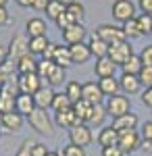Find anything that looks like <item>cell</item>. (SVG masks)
I'll return each instance as SVG.
<instances>
[{
  "label": "cell",
  "instance_id": "14",
  "mask_svg": "<svg viewBox=\"0 0 152 156\" xmlns=\"http://www.w3.org/2000/svg\"><path fill=\"white\" fill-rule=\"evenodd\" d=\"M110 127H113V129H117L119 133L131 131V129H136V127H138V117H136L133 112H127V115H123V117L113 119V125H110Z\"/></svg>",
  "mask_w": 152,
  "mask_h": 156
},
{
  "label": "cell",
  "instance_id": "27",
  "mask_svg": "<svg viewBox=\"0 0 152 156\" xmlns=\"http://www.w3.org/2000/svg\"><path fill=\"white\" fill-rule=\"evenodd\" d=\"M73 110L77 112V117L81 123H90V117H92V110H94V104L85 102V100H77L73 104Z\"/></svg>",
  "mask_w": 152,
  "mask_h": 156
},
{
  "label": "cell",
  "instance_id": "19",
  "mask_svg": "<svg viewBox=\"0 0 152 156\" xmlns=\"http://www.w3.org/2000/svg\"><path fill=\"white\" fill-rule=\"evenodd\" d=\"M119 85H121V90H123L125 94H138V92H140V87H142L138 75H127V73H123V75H121Z\"/></svg>",
  "mask_w": 152,
  "mask_h": 156
},
{
  "label": "cell",
  "instance_id": "10",
  "mask_svg": "<svg viewBox=\"0 0 152 156\" xmlns=\"http://www.w3.org/2000/svg\"><path fill=\"white\" fill-rule=\"evenodd\" d=\"M102 98H104V94H102L100 85L96 81H88V83L81 85V100H85V102H90V104L96 106V104L102 102Z\"/></svg>",
  "mask_w": 152,
  "mask_h": 156
},
{
  "label": "cell",
  "instance_id": "55",
  "mask_svg": "<svg viewBox=\"0 0 152 156\" xmlns=\"http://www.w3.org/2000/svg\"><path fill=\"white\" fill-rule=\"evenodd\" d=\"M59 2H60V4H65V6H69L71 2H75V0H59Z\"/></svg>",
  "mask_w": 152,
  "mask_h": 156
},
{
  "label": "cell",
  "instance_id": "31",
  "mask_svg": "<svg viewBox=\"0 0 152 156\" xmlns=\"http://www.w3.org/2000/svg\"><path fill=\"white\" fill-rule=\"evenodd\" d=\"M73 106V102H71V98L67 94H54V100H52V110L54 112H63V110H67V108Z\"/></svg>",
  "mask_w": 152,
  "mask_h": 156
},
{
  "label": "cell",
  "instance_id": "42",
  "mask_svg": "<svg viewBox=\"0 0 152 156\" xmlns=\"http://www.w3.org/2000/svg\"><path fill=\"white\" fill-rule=\"evenodd\" d=\"M140 58H142V65L152 67V46H144V50L140 52Z\"/></svg>",
  "mask_w": 152,
  "mask_h": 156
},
{
  "label": "cell",
  "instance_id": "49",
  "mask_svg": "<svg viewBox=\"0 0 152 156\" xmlns=\"http://www.w3.org/2000/svg\"><path fill=\"white\" fill-rule=\"evenodd\" d=\"M142 102H144L146 106L152 108V87H146V90H144V94H142Z\"/></svg>",
  "mask_w": 152,
  "mask_h": 156
},
{
  "label": "cell",
  "instance_id": "53",
  "mask_svg": "<svg viewBox=\"0 0 152 156\" xmlns=\"http://www.w3.org/2000/svg\"><path fill=\"white\" fill-rule=\"evenodd\" d=\"M6 60H9V48L0 46V65H2V62H6Z\"/></svg>",
  "mask_w": 152,
  "mask_h": 156
},
{
  "label": "cell",
  "instance_id": "8",
  "mask_svg": "<svg viewBox=\"0 0 152 156\" xmlns=\"http://www.w3.org/2000/svg\"><path fill=\"white\" fill-rule=\"evenodd\" d=\"M113 17L117 21H121V23L133 19L136 17V4L131 0H115V4H113Z\"/></svg>",
  "mask_w": 152,
  "mask_h": 156
},
{
  "label": "cell",
  "instance_id": "3",
  "mask_svg": "<svg viewBox=\"0 0 152 156\" xmlns=\"http://www.w3.org/2000/svg\"><path fill=\"white\" fill-rule=\"evenodd\" d=\"M25 54H29V40L23 34H15L11 40V46H9V60L17 62Z\"/></svg>",
  "mask_w": 152,
  "mask_h": 156
},
{
  "label": "cell",
  "instance_id": "56",
  "mask_svg": "<svg viewBox=\"0 0 152 156\" xmlns=\"http://www.w3.org/2000/svg\"><path fill=\"white\" fill-rule=\"evenodd\" d=\"M46 156H60V154H59V152H48Z\"/></svg>",
  "mask_w": 152,
  "mask_h": 156
},
{
  "label": "cell",
  "instance_id": "39",
  "mask_svg": "<svg viewBox=\"0 0 152 156\" xmlns=\"http://www.w3.org/2000/svg\"><path fill=\"white\" fill-rule=\"evenodd\" d=\"M106 117V106L102 104H96L92 110V117H90V125H102V121Z\"/></svg>",
  "mask_w": 152,
  "mask_h": 156
},
{
  "label": "cell",
  "instance_id": "57",
  "mask_svg": "<svg viewBox=\"0 0 152 156\" xmlns=\"http://www.w3.org/2000/svg\"><path fill=\"white\" fill-rule=\"evenodd\" d=\"M6 2H9V0H0V6H6Z\"/></svg>",
  "mask_w": 152,
  "mask_h": 156
},
{
  "label": "cell",
  "instance_id": "38",
  "mask_svg": "<svg viewBox=\"0 0 152 156\" xmlns=\"http://www.w3.org/2000/svg\"><path fill=\"white\" fill-rule=\"evenodd\" d=\"M136 21H138V27H140L142 36H144V34H150V31H152V15L142 12L140 17H136Z\"/></svg>",
  "mask_w": 152,
  "mask_h": 156
},
{
  "label": "cell",
  "instance_id": "43",
  "mask_svg": "<svg viewBox=\"0 0 152 156\" xmlns=\"http://www.w3.org/2000/svg\"><path fill=\"white\" fill-rule=\"evenodd\" d=\"M140 135H142V140H144V142L152 144V121H146V123H144Z\"/></svg>",
  "mask_w": 152,
  "mask_h": 156
},
{
  "label": "cell",
  "instance_id": "29",
  "mask_svg": "<svg viewBox=\"0 0 152 156\" xmlns=\"http://www.w3.org/2000/svg\"><path fill=\"white\" fill-rule=\"evenodd\" d=\"M15 73H17V62H13V60L2 62V65H0V85L6 83V81L17 79V77H15Z\"/></svg>",
  "mask_w": 152,
  "mask_h": 156
},
{
  "label": "cell",
  "instance_id": "4",
  "mask_svg": "<svg viewBox=\"0 0 152 156\" xmlns=\"http://www.w3.org/2000/svg\"><path fill=\"white\" fill-rule=\"evenodd\" d=\"M131 54H133V48L129 46L127 40H123V42H115V44L108 46V58L113 60L115 65H123Z\"/></svg>",
  "mask_w": 152,
  "mask_h": 156
},
{
  "label": "cell",
  "instance_id": "51",
  "mask_svg": "<svg viewBox=\"0 0 152 156\" xmlns=\"http://www.w3.org/2000/svg\"><path fill=\"white\" fill-rule=\"evenodd\" d=\"M9 21H11V17H9V12H6V6H0V27L6 25Z\"/></svg>",
  "mask_w": 152,
  "mask_h": 156
},
{
  "label": "cell",
  "instance_id": "33",
  "mask_svg": "<svg viewBox=\"0 0 152 156\" xmlns=\"http://www.w3.org/2000/svg\"><path fill=\"white\" fill-rule=\"evenodd\" d=\"M54 67H56V62H54V60H44V58L38 60V75H40V79H42V81H46L48 75L52 73Z\"/></svg>",
  "mask_w": 152,
  "mask_h": 156
},
{
  "label": "cell",
  "instance_id": "26",
  "mask_svg": "<svg viewBox=\"0 0 152 156\" xmlns=\"http://www.w3.org/2000/svg\"><path fill=\"white\" fill-rule=\"evenodd\" d=\"M98 85H100V90H102V94L104 96H115V94H119V90H121V85H119V79H115V77H102L100 81H98Z\"/></svg>",
  "mask_w": 152,
  "mask_h": 156
},
{
  "label": "cell",
  "instance_id": "22",
  "mask_svg": "<svg viewBox=\"0 0 152 156\" xmlns=\"http://www.w3.org/2000/svg\"><path fill=\"white\" fill-rule=\"evenodd\" d=\"M98 144L106 148V146H119V131L113 127H104L98 133Z\"/></svg>",
  "mask_w": 152,
  "mask_h": 156
},
{
  "label": "cell",
  "instance_id": "54",
  "mask_svg": "<svg viewBox=\"0 0 152 156\" xmlns=\"http://www.w3.org/2000/svg\"><path fill=\"white\" fill-rule=\"evenodd\" d=\"M19 6H34V0H17Z\"/></svg>",
  "mask_w": 152,
  "mask_h": 156
},
{
  "label": "cell",
  "instance_id": "16",
  "mask_svg": "<svg viewBox=\"0 0 152 156\" xmlns=\"http://www.w3.org/2000/svg\"><path fill=\"white\" fill-rule=\"evenodd\" d=\"M15 110L23 117H29L31 112L35 110V102H34V96L29 94H19L15 98Z\"/></svg>",
  "mask_w": 152,
  "mask_h": 156
},
{
  "label": "cell",
  "instance_id": "25",
  "mask_svg": "<svg viewBox=\"0 0 152 156\" xmlns=\"http://www.w3.org/2000/svg\"><path fill=\"white\" fill-rule=\"evenodd\" d=\"M65 12L69 15V19H71V23H81L83 21V17H85V6H83L81 2H71L69 6H65Z\"/></svg>",
  "mask_w": 152,
  "mask_h": 156
},
{
  "label": "cell",
  "instance_id": "32",
  "mask_svg": "<svg viewBox=\"0 0 152 156\" xmlns=\"http://www.w3.org/2000/svg\"><path fill=\"white\" fill-rule=\"evenodd\" d=\"M13 110H15V96H11V94H6V92L0 90V115L13 112Z\"/></svg>",
  "mask_w": 152,
  "mask_h": 156
},
{
  "label": "cell",
  "instance_id": "35",
  "mask_svg": "<svg viewBox=\"0 0 152 156\" xmlns=\"http://www.w3.org/2000/svg\"><path fill=\"white\" fill-rule=\"evenodd\" d=\"M65 12V4H60L59 0H50L48 2V6H46V15L50 17V19H59V15H63Z\"/></svg>",
  "mask_w": 152,
  "mask_h": 156
},
{
  "label": "cell",
  "instance_id": "52",
  "mask_svg": "<svg viewBox=\"0 0 152 156\" xmlns=\"http://www.w3.org/2000/svg\"><path fill=\"white\" fill-rule=\"evenodd\" d=\"M48 2H50V0H34V9H38V11H46Z\"/></svg>",
  "mask_w": 152,
  "mask_h": 156
},
{
  "label": "cell",
  "instance_id": "30",
  "mask_svg": "<svg viewBox=\"0 0 152 156\" xmlns=\"http://www.w3.org/2000/svg\"><path fill=\"white\" fill-rule=\"evenodd\" d=\"M50 46V40H48V36H42V37H29V52L31 54H42L44 50Z\"/></svg>",
  "mask_w": 152,
  "mask_h": 156
},
{
  "label": "cell",
  "instance_id": "15",
  "mask_svg": "<svg viewBox=\"0 0 152 156\" xmlns=\"http://www.w3.org/2000/svg\"><path fill=\"white\" fill-rule=\"evenodd\" d=\"M83 37H85V29H83L81 23H73L71 27H67V29L63 31V40H65L69 46L83 42Z\"/></svg>",
  "mask_w": 152,
  "mask_h": 156
},
{
  "label": "cell",
  "instance_id": "41",
  "mask_svg": "<svg viewBox=\"0 0 152 156\" xmlns=\"http://www.w3.org/2000/svg\"><path fill=\"white\" fill-rule=\"evenodd\" d=\"M138 79H140L142 85H146V87H152V67H142V71L138 73Z\"/></svg>",
  "mask_w": 152,
  "mask_h": 156
},
{
  "label": "cell",
  "instance_id": "59",
  "mask_svg": "<svg viewBox=\"0 0 152 156\" xmlns=\"http://www.w3.org/2000/svg\"><path fill=\"white\" fill-rule=\"evenodd\" d=\"M150 34H152V31H150Z\"/></svg>",
  "mask_w": 152,
  "mask_h": 156
},
{
  "label": "cell",
  "instance_id": "12",
  "mask_svg": "<svg viewBox=\"0 0 152 156\" xmlns=\"http://www.w3.org/2000/svg\"><path fill=\"white\" fill-rule=\"evenodd\" d=\"M54 90L50 87V85H42L38 92L34 94V102H35V108H50L52 106V100H54Z\"/></svg>",
  "mask_w": 152,
  "mask_h": 156
},
{
  "label": "cell",
  "instance_id": "50",
  "mask_svg": "<svg viewBox=\"0 0 152 156\" xmlns=\"http://www.w3.org/2000/svg\"><path fill=\"white\" fill-rule=\"evenodd\" d=\"M140 9L146 15H152V0H140Z\"/></svg>",
  "mask_w": 152,
  "mask_h": 156
},
{
  "label": "cell",
  "instance_id": "47",
  "mask_svg": "<svg viewBox=\"0 0 152 156\" xmlns=\"http://www.w3.org/2000/svg\"><path fill=\"white\" fill-rule=\"evenodd\" d=\"M46 154H48L46 144H40V142H35L34 148H31V156H46Z\"/></svg>",
  "mask_w": 152,
  "mask_h": 156
},
{
  "label": "cell",
  "instance_id": "48",
  "mask_svg": "<svg viewBox=\"0 0 152 156\" xmlns=\"http://www.w3.org/2000/svg\"><path fill=\"white\" fill-rule=\"evenodd\" d=\"M54 50H56V44L50 42V46L42 52V58H44V60H52V58H54Z\"/></svg>",
  "mask_w": 152,
  "mask_h": 156
},
{
  "label": "cell",
  "instance_id": "1",
  "mask_svg": "<svg viewBox=\"0 0 152 156\" xmlns=\"http://www.w3.org/2000/svg\"><path fill=\"white\" fill-rule=\"evenodd\" d=\"M29 119V125L34 127L38 133H52V127H54V123H52V119H50V115H48L44 108H35L34 112L27 117Z\"/></svg>",
  "mask_w": 152,
  "mask_h": 156
},
{
  "label": "cell",
  "instance_id": "28",
  "mask_svg": "<svg viewBox=\"0 0 152 156\" xmlns=\"http://www.w3.org/2000/svg\"><path fill=\"white\" fill-rule=\"evenodd\" d=\"M142 58L140 54H131L123 65H121V69H123V73H127V75H138V73L142 71Z\"/></svg>",
  "mask_w": 152,
  "mask_h": 156
},
{
  "label": "cell",
  "instance_id": "18",
  "mask_svg": "<svg viewBox=\"0 0 152 156\" xmlns=\"http://www.w3.org/2000/svg\"><path fill=\"white\" fill-rule=\"evenodd\" d=\"M94 71L96 75L102 79V77H115V71H117V65L113 62V60L108 58V56H102V58L96 60V67H94Z\"/></svg>",
  "mask_w": 152,
  "mask_h": 156
},
{
  "label": "cell",
  "instance_id": "24",
  "mask_svg": "<svg viewBox=\"0 0 152 156\" xmlns=\"http://www.w3.org/2000/svg\"><path fill=\"white\" fill-rule=\"evenodd\" d=\"M54 62L59 65V67H63V69H67V67H71L73 65V58H71V50L69 46H59L56 44V50H54Z\"/></svg>",
  "mask_w": 152,
  "mask_h": 156
},
{
  "label": "cell",
  "instance_id": "17",
  "mask_svg": "<svg viewBox=\"0 0 152 156\" xmlns=\"http://www.w3.org/2000/svg\"><path fill=\"white\" fill-rule=\"evenodd\" d=\"M69 50H71V58H73V65H83V62H88V60H90V56H92V52H90V46H88V44H83V42L69 46Z\"/></svg>",
  "mask_w": 152,
  "mask_h": 156
},
{
  "label": "cell",
  "instance_id": "13",
  "mask_svg": "<svg viewBox=\"0 0 152 156\" xmlns=\"http://www.w3.org/2000/svg\"><path fill=\"white\" fill-rule=\"evenodd\" d=\"M56 125L59 127H65V129H73L77 125H81V121L77 117V112L73 110V106L63 110V112H56Z\"/></svg>",
  "mask_w": 152,
  "mask_h": 156
},
{
  "label": "cell",
  "instance_id": "58",
  "mask_svg": "<svg viewBox=\"0 0 152 156\" xmlns=\"http://www.w3.org/2000/svg\"><path fill=\"white\" fill-rule=\"evenodd\" d=\"M0 135H2V131H0Z\"/></svg>",
  "mask_w": 152,
  "mask_h": 156
},
{
  "label": "cell",
  "instance_id": "20",
  "mask_svg": "<svg viewBox=\"0 0 152 156\" xmlns=\"http://www.w3.org/2000/svg\"><path fill=\"white\" fill-rule=\"evenodd\" d=\"M17 73L19 75H27V73H38V60L34 58V54H25L17 60Z\"/></svg>",
  "mask_w": 152,
  "mask_h": 156
},
{
  "label": "cell",
  "instance_id": "34",
  "mask_svg": "<svg viewBox=\"0 0 152 156\" xmlns=\"http://www.w3.org/2000/svg\"><path fill=\"white\" fill-rule=\"evenodd\" d=\"M63 79H65V69L56 65V67L52 69V73L48 75L46 85H50V87H54V85H60V83H63Z\"/></svg>",
  "mask_w": 152,
  "mask_h": 156
},
{
  "label": "cell",
  "instance_id": "23",
  "mask_svg": "<svg viewBox=\"0 0 152 156\" xmlns=\"http://www.w3.org/2000/svg\"><path fill=\"white\" fill-rule=\"evenodd\" d=\"M88 46H90V52H92L96 58H102V56H108V44H106L104 40H100V37L94 34L90 37V42H88Z\"/></svg>",
  "mask_w": 152,
  "mask_h": 156
},
{
  "label": "cell",
  "instance_id": "7",
  "mask_svg": "<svg viewBox=\"0 0 152 156\" xmlns=\"http://www.w3.org/2000/svg\"><path fill=\"white\" fill-rule=\"evenodd\" d=\"M96 36L100 37V40H104L108 46L115 44V42H123V40H127V37H125V31H123V27H117V25H100V27L96 29Z\"/></svg>",
  "mask_w": 152,
  "mask_h": 156
},
{
  "label": "cell",
  "instance_id": "5",
  "mask_svg": "<svg viewBox=\"0 0 152 156\" xmlns=\"http://www.w3.org/2000/svg\"><path fill=\"white\" fill-rule=\"evenodd\" d=\"M17 83H19V92H21V94H29V96H34L42 85H46L42 79H40V75H38V73L19 75V77H17Z\"/></svg>",
  "mask_w": 152,
  "mask_h": 156
},
{
  "label": "cell",
  "instance_id": "21",
  "mask_svg": "<svg viewBox=\"0 0 152 156\" xmlns=\"http://www.w3.org/2000/svg\"><path fill=\"white\" fill-rule=\"evenodd\" d=\"M46 21L44 19H40V17H34V19H29L27 21V36L29 37H42L46 36Z\"/></svg>",
  "mask_w": 152,
  "mask_h": 156
},
{
  "label": "cell",
  "instance_id": "9",
  "mask_svg": "<svg viewBox=\"0 0 152 156\" xmlns=\"http://www.w3.org/2000/svg\"><path fill=\"white\" fill-rule=\"evenodd\" d=\"M69 140H71V144L85 148V146L92 144V140H94L92 129H90L88 125H83V123H81V125H77V127L69 129Z\"/></svg>",
  "mask_w": 152,
  "mask_h": 156
},
{
  "label": "cell",
  "instance_id": "44",
  "mask_svg": "<svg viewBox=\"0 0 152 156\" xmlns=\"http://www.w3.org/2000/svg\"><path fill=\"white\" fill-rule=\"evenodd\" d=\"M102 156H125V152L119 146H106L102 148Z\"/></svg>",
  "mask_w": 152,
  "mask_h": 156
},
{
  "label": "cell",
  "instance_id": "46",
  "mask_svg": "<svg viewBox=\"0 0 152 156\" xmlns=\"http://www.w3.org/2000/svg\"><path fill=\"white\" fill-rule=\"evenodd\" d=\"M56 25H59V29L60 31H65L67 27H71V19H69V15L67 12H63V15H59V19H56Z\"/></svg>",
  "mask_w": 152,
  "mask_h": 156
},
{
  "label": "cell",
  "instance_id": "36",
  "mask_svg": "<svg viewBox=\"0 0 152 156\" xmlns=\"http://www.w3.org/2000/svg\"><path fill=\"white\" fill-rule=\"evenodd\" d=\"M65 94L71 98L73 104H75L77 100H81V85H79V81H69V83H67V90H65Z\"/></svg>",
  "mask_w": 152,
  "mask_h": 156
},
{
  "label": "cell",
  "instance_id": "2",
  "mask_svg": "<svg viewBox=\"0 0 152 156\" xmlns=\"http://www.w3.org/2000/svg\"><path fill=\"white\" fill-rule=\"evenodd\" d=\"M129 108H131V100L127 96H115L108 98V102H106V115H110L113 119H117V117H123V115H127Z\"/></svg>",
  "mask_w": 152,
  "mask_h": 156
},
{
  "label": "cell",
  "instance_id": "40",
  "mask_svg": "<svg viewBox=\"0 0 152 156\" xmlns=\"http://www.w3.org/2000/svg\"><path fill=\"white\" fill-rule=\"evenodd\" d=\"M59 154H60V156H85V148H81V146H75V144H69V146H65Z\"/></svg>",
  "mask_w": 152,
  "mask_h": 156
},
{
  "label": "cell",
  "instance_id": "6",
  "mask_svg": "<svg viewBox=\"0 0 152 156\" xmlns=\"http://www.w3.org/2000/svg\"><path fill=\"white\" fill-rule=\"evenodd\" d=\"M119 148L127 154V152H136L138 148H142V135L138 129L119 133Z\"/></svg>",
  "mask_w": 152,
  "mask_h": 156
},
{
  "label": "cell",
  "instance_id": "37",
  "mask_svg": "<svg viewBox=\"0 0 152 156\" xmlns=\"http://www.w3.org/2000/svg\"><path fill=\"white\" fill-rule=\"evenodd\" d=\"M123 31H125V37H140L142 36L140 27H138V21H136V17L123 23Z\"/></svg>",
  "mask_w": 152,
  "mask_h": 156
},
{
  "label": "cell",
  "instance_id": "45",
  "mask_svg": "<svg viewBox=\"0 0 152 156\" xmlns=\"http://www.w3.org/2000/svg\"><path fill=\"white\" fill-rule=\"evenodd\" d=\"M34 140H25L23 146L19 148V152H17V156H31V148H34Z\"/></svg>",
  "mask_w": 152,
  "mask_h": 156
},
{
  "label": "cell",
  "instance_id": "11",
  "mask_svg": "<svg viewBox=\"0 0 152 156\" xmlns=\"http://www.w3.org/2000/svg\"><path fill=\"white\" fill-rule=\"evenodd\" d=\"M0 127L2 129H6V131H19L21 127H23V115H19L17 110H13V112H4L2 115V119H0Z\"/></svg>",
  "mask_w": 152,
  "mask_h": 156
}]
</instances>
